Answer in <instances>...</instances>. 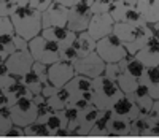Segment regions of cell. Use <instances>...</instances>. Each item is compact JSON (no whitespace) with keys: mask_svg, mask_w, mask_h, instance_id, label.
Listing matches in <instances>:
<instances>
[{"mask_svg":"<svg viewBox=\"0 0 159 138\" xmlns=\"http://www.w3.org/2000/svg\"><path fill=\"white\" fill-rule=\"evenodd\" d=\"M13 27H15V33L22 37L24 40L30 41L37 35L42 33L43 24H42V13L34 10L32 7H18L10 16Z\"/></svg>","mask_w":159,"mask_h":138,"instance_id":"obj_1","label":"cell"},{"mask_svg":"<svg viewBox=\"0 0 159 138\" xmlns=\"http://www.w3.org/2000/svg\"><path fill=\"white\" fill-rule=\"evenodd\" d=\"M124 97L123 91L119 89L118 82L107 78L105 75L97 76L92 79V105L97 106L99 109H111L113 105Z\"/></svg>","mask_w":159,"mask_h":138,"instance_id":"obj_2","label":"cell"},{"mask_svg":"<svg viewBox=\"0 0 159 138\" xmlns=\"http://www.w3.org/2000/svg\"><path fill=\"white\" fill-rule=\"evenodd\" d=\"M29 51L35 62L51 65L59 60V45L45 38L42 33L29 41Z\"/></svg>","mask_w":159,"mask_h":138,"instance_id":"obj_3","label":"cell"},{"mask_svg":"<svg viewBox=\"0 0 159 138\" xmlns=\"http://www.w3.org/2000/svg\"><path fill=\"white\" fill-rule=\"evenodd\" d=\"M96 52L102 57V60L105 64H116V62L123 60L127 56L126 46L123 45V41L119 40L115 33H110L107 37L97 40Z\"/></svg>","mask_w":159,"mask_h":138,"instance_id":"obj_4","label":"cell"},{"mask_svg":"<svg viewBox=\"0 0 159 138\" xmlns=\"http://www.w3.org/2000/svg\"><path fill=\"white\" fill-rule=\"evenodd\" d=\"M10 114L13 122L19 127H27L38 118V109L34 102V97L19 99L13 106H10Z\"/></svg>","mask_w":159,"mask_h":138,"instance_id":"obj_5","label":"cell"},{"mask_svg":"<svg viewBox=\"0 0 159 138\" xmlns=\"http://www.w3.org/2000/svg\"><path fill=\"white\" fill-rule=\"evenodd\" d=\"M0 91L7 95V99H8V108L13 106L19 99L34 97V95L30 94V91L24 86L21 76L10 75V73L5 75V76H0Z\"/></svg>","mask_w":159,"mask_h":138,"instance_id":"obj_6","label":"cell"},{"mask_svg":"<svg viewBox=\"0 0 159 138\" xmlns=\"http://www.w3.org/2000/svg\"><path fill=\"white\" fill-rule=\"evenodd\" d=\"M91 18H92L91 3L84 2V0H80L73 7L69 8V21H67L69 30H72L75 33L88 30Z\"/></svg>","mask_w":159,"mask_h":138,"instance_id":"obj_7","label":"cell"},{"mask_svg":"<svg viewBox=\"0 0 159 138\" xmlns=\"http://www.w3.org/2000/svg\"><path fill=\"white\" fill-rule=\"evenodd\" d=\"M73 68H75V73L76 75H83V76H88L91 79H96L97 76L103 75L105 72V64L102 60V57L94 51L88 54V56H83V57H78L73 64Z\"/></svg>","mask_w":159,"mask_h":138,"instance_id":"obj_8","label":"cell"},{"mask_svg":"<svg viewBox=\"0 0 159 138\" xmlns=\"http://www.w3.org/2000/svg\"><path fill=\"white\" fill-rule=\"evenodd\" d=\"M64 89L69 92L70 97V103H75L80 99H86L89 102H92V79L83 75H75L67 84L64 86Z\"/></svg>","mask_w":159,"mask_h":138,"instance_id":"obj_9","label":"cell"},{"mask_svg":"<svg viewBox=\"0 0 159 138\" xmlns=\"http://www.w3.org/2000/svg\"><path fill=\"white\" fill-rule=\"evenodd\" d=\"M110 15L113 18L115 22H129V24H134V25H145V19L142 18V15L139 13V10L135 7H129L126 5L123 0H115L111 10H110Z\"/></svg>","mask_w":159,"mask_h":138,"instance_id":"obj_10","label":"cell"},{"mask_svg":"<svg viewBox=\"0 0 159 138\" xmlns=\"http://www.w3.org/2000/svg\"><path fill=\"white\" fill-rule=\"evenodd\" d=\"M34 57L30 51H15L13 54L7 57L5 65L8 68V73L10 75H16V76H24L27 72L32 70V65H34Z\"/></svg>","mask_w":159,"mask_h":138,"instance_id":"obj_11","label":"cell"},{"mask_svg":"<svg viewBox=\"0 0 159 138\" xmlns=\"http://www.w3.org/2000/svg\"><path fill=\"white\" fill-rule=\"evenodd\" d=\"M75 75H76L75 68L70 62L57 60L54 64L48 65V81L52 82L57 89H62Z\"/></svg>","mask_w":159,"mask_h":138,"instance_id":"obj_12","label":"cell"},{"mask_svg":"<svg viewBox=\"0 0 159 138\" xmlns=\"http://www.w3.org/2000/svg\"><path fill=\"white\" fill-rule=\"evenodd\" d=\"M67 21H69V8L57 2H52L42 13L43 29H48V27H67Z\"/></svg>","mask_w":159,"mask_h":138,"instance_id":"obj_13","label":"cell"},{"mask_svg":"<svg viewBox=\"0 0 159 138\" xmlns=\"http://www.w3.org/2000/svg\"><path fill=\"white\" fill-rule=\"evenodd\" d=\"M113 27H115V21L111 18L110 13H102V15H92L91 22L88 25V32L91 33V37L96 41L107 37L110 33H113Z\"/></svg>","mask_w":159,"mask_h":138,"instance_id":"obj_14","label":"cell"},{"mask_svg":"<svg viewBox=\"0 0 159 138\" xmlns=\"http://www.w3.org/2000/svg\"><path fill=\"white\" fill-rule=\"evenodd\" d=\"M135 57L145 65V68L159 67V37L154 35L148 43L135 54Z\"/></svg>","mask_w":159,"mask_h":138,"instance_id":"obj_15","label":"cell"},{"mask_svg":"<svg viewBox=\"0 0 159 138\" xmlns=\"http://www.w3.org/2000/svg\"><path fill=\"white\" fill-rule=\"evenodd\" d=\"M42 35L51 41H54V43H57L59 48L70 46L76 40V33L69 30V27H48V29L42 30Z\"/></svg>","mask_w":159,"mask_h":138,"instance_id":"obj_16","label":"cell"},{"mask_svg":"<svg viewBox=\"0 0 159 138\" xmlns=\"http://www.w3.org/2000/svg\"><path fill=\"white\" fill-rule=\"evenodd\" d=\"M111 113L116 114V116H121V118H126L129 121H134L135 118H139L142 114L140 108L134 103V100H132L129 95H124V97H121L111 108Z\"/></svg>","mask_w":159,"mask_h":138,"instance_id":"obj_17","label":"cell"},{"mask_svg":"<svg viewBox=\"0 0 159 138\" xmlns=\"http://www.w3.org/2000/svg\"><path fill=\"white\" fill-rule=\"evenodd\" d=\"M142 27L143 25H134L129 22H115L113 33L123 41V45H127V43H132L139 37V33L142 32Z\"/></svg>","mask_w":159,"mask_h":138,"instance_id":"obj_18","label":"cell"},{"mask_svg":"<svg viewBox=\"0 0 159 138\" xmlns=\"http://www.w3.org/2000/svg\"><path fill=\"white\" fill-rule=\"evenodd\" d=\"M139 84L145 86L151 94V97L156 100L159 99V68L151 67V68H145L143 75L139 79Z\"/></svg>","mask_w":159,"mask_h":138,"instance_id":"obj_19","label":"cell"},{"mask_svg":"<svg viewBox=\"0 0 159 138\" xmlns=\"http://www.w3.org/2000/svg\"><path fill=\"white\" fill-rule=\"evenodd\" d=\"M135 8L147 24H154L159 21V0H139Z\"/></svg>","mask_w":159,"mask_h":138,"instance_id":"obj_20","label":"cell"},{"mask_svg":"<svg viewBox=\"0 0 159 138\" xmlns=\"http://www.w3.org/2000/svg\"><path fill=\"white\" fill-rule=\"evenodd\" d=\"M129 97L134 100V103L140 108V111L142 113H150L151 109H153V105H154V99L151 97V94L148 92V89L139 84V87L132 92Z\"/></svg>","mask_w":159,"mask_h":138,"instance_id":"obj_21","label":"cell"},{"mask_svg":"<svg viewBox=\"0 0 159 138\" xmlns=\"http://www.w3.org/2000/svg\"><path fill=\"white\" fill-rule=\"evenodd\" d=\"M96 45H97V41L91 37V33L88 30L76 33V40L73 43V46H75V49L78 52V57H83V56H88V54L94 52L96 51Z\"/></svg>","mask_w":159,"mask_h":138,"instance_id":"obj_22","label":"cell"},{"mask_svg":"<svg viewBox=\"0 0 159 138\" xmlns=\"http://www.w3.org/2000/svg\"><path fill=\"white\" fill-rule=\"evenodd\" d=\"M151 124H153V118H151L148 113H142L139 118H135L134 121H130V130H129V135H130V136H143V135H150Z\"/></svg>","mask_w":159,"mask_h":138,"instance_id":"obj_23","label":"cell"},{"mask_svg":"<svg viewBox=\"0 0 159 138\" xmlns=\"http://www.w3.org/2000/svg\"><path fill=\"white\" fill-rule=\"evenodd\" d=\"M129 130H130V121L111 113L107 136H126V135H129Z\"/></svg>","mask_w":159,"mask_h":138,"instance_id":"obj_24","label":"cell"},{"mask_svg":"<svg viewBox=\"0 0 159 138\" xmlns=\"http://www.w3.org/2000/svg\"><path fill=\"white\" fill-rule=\"evenodd\" d=\"M118 64H119V67H121L123 72L132 75V76L137 78V79H140V76H142L143 72H145V65H143L135 56H129V54H127V56H126L123 60H119Z\"/></svg>","mask_w":159,"mask_h":138,"instance_id":"obj_25","label":"cell"},{"mask_svg":"<svg viewBox=\"0 0 159 138\" xmlns=\"http://www.w3.org/2000/svg\"><path fill=\"white\" fill-rule=\"evenodd\" d=\"M45 126L48 127L51 136H56V133L59 130L67 129V118H65V114H64V109H62V111H52L46 118Z\"/></svg>","mask_w":159,"mask_h":138,"instance_id":"obj_26","label":"cell"},{"mask_svg":"<svg viewBox=\"0 0 159 138\" xmlns=\"http://www.w3.org/2000/svg\"><path fill=\"white\" fill-rule=\"evenodd\" d=\"M110 119H111V109H105V111L100 109V113H99L96 122L92 124V129H91L89 136H107Z\"/></svg>","mask_w":159,"mask_h":138,"instance_id":"obj_27","label":"cell"},{"mask_svg":"<svg viewBox=\"0 0 159 138\" xmlns=\"http://www.w3.org/2000/svg\"><path fill=\"white\" fill-rule=\"evenodd\" d=\"M46 102H48V105H49V108L52 109V111H62V109H65L69 106L70 97H69V92L62 87L54 95H51L49 99H46Z\"/></svg>","mask_w":159,"mask_h":138,"instance_id":"obj_28","label":"cell"},{"mask_svg":"<svg viewBox=\"0 0 159 138\" xmlns=\"http://www.w3.org/2000/svg\"><path fill=\"white\" fill-rule=\"evenodd\" d=\"M21 79H22V82H24V86L30 91L32 95L42 94V87H43V82H45V81L42 79V76H38L34 70H30V72L25 73L24 76H21Z\"/></svg>","mask_w":159,"mask_h":138,"instance_id":"obj_29","label":"cell"},{"mask_svg":"<svg viewBox=\"0 0 159 138\" xmlns=\"http://www.w3.org/2000/svg\"><path fill=\"white\" fill-rule=\"evenodd\" d=\"M116 82H118L119 89L123 91L124 95H130L132 92L139 87V79L134 78L132 75H129V73H126V72H121V75L118 76Z\"/></svg>","mask_w":159,"mask_h":138,"instance_id":"obj_30","label":"cell"},{"mask_svg":"<svg viewBox=\"0 0 159 138\" xmlns=\"http://www.w3.org/2000/svg\"><path fill=\"white\" fill-rule=\"evenodd\" d=\"M24 136L25 138H48L51 136L49 135V130L45 124L42 122H32L30 126L24 127Z\"/></svg>","mask_w":159,"mask_h":138,"instance_id":"obj_31","label":"cell"},{"mask_svg":"<svg viewBox=\"0 0 159 138\" xmlns=\"http://www.w3.org/2000/svg\"><path fill=\"white\" fill-rule=\"evenodd\" d=\"M13 126H15V122L11 119L10 108H2L0 109V136H5Z\"/></svg>","mask_w":159,"mask_h":138,"instance_id":"obj_32","label":"cell"},{"mask_svg":"<svg viewBox=\"0 0 159 138\" xmlns=\"http://www.w3.org/2000/svg\"><path fill=\"white\" fill-rule=\"evenodd\" d=\"M78 59V52L75 49L73 45L70 46H64V48H59V60H64V62H70L73 64L75 60Z\"/></svg>","mask_w":159,"mask_h":138,"instance_id":"obj_33","label":"cell"},{"mask_svg":"<svg viewBox=\"0 0 159 138\" xmlns=\"http://www.w3.org/2000/svg\"><path fill=\"white\" fill-rule=\"evenodd\" d=\"M111 5H113V2H110V0H94V2H92V5H91L92 15H102V13H110Z\"/></svg>","mask_w":159,"mask_h":138,"instance_id":"obj_34","label":"cell"},{"mask_svg":"<svg viewBox=\"0 0 159 138\" xmlns=\"http://www.w3.org/2000/svg\"><path fill=\"white\" fill-rule=\"evenodd\" d=\"M16 8V0H0V18H10Z\"/></svg>","mask_w":159,"mask_h":138,"instance_id":"obj_35","label":"cell"},{"mask_svg":"<svg viewBox=\"0 0 159 138\" xmlns=\"http://www.w3.org/2000/svg\"><path fill=\"white\" fill-rule=\"evenodd\" d=\"M121 67H119V64L116 62V64H107L105 65V72H103V75L107 76V78H110V79H113V81H116L118 79V76L121 75Z\"/></svg>","mask_w":159,"mask_h":138,"instance_id":"obj_36","label":"cell"},{"mask_svg":"<svg viewBox=\"0 0 159 138\" xmlns=\"http://www.w3.org/2000/svg\"><path fill=\"white\" fill-rule=\"evenodd\" d=\"M2 35H15V27L10 18H0V37Z\"/></svg>","mask_w":159,"mask_h":138,"instance_id":"obj_37","label":"cell"},{"mask_svg":"<svg viewBox=\"0 0 159 138\" xmlns=\"http://www.w3.org/2000/svg\"><path fill=\"white\" fill-rule=\"evenodd\" d=\"M54 0H29V7H32L34 10L40 11V13H43Z\"/></svg>","mask_w":159,"mask_h":138,"instance_id":"obj_38","label":"cell"},{"mask_svg":"<svg viewBox=\"0 0 159 138\" xmlns=\"http://www.w3.org/2000/svg\"><path fill=\"white\" fill-rule=\"evenodd\" d=\"M57 91H59V89L52 84V82H49V81L46 79V81L43 82V87H42V95H43L45 99H49L51 95H54Z\"/></svg>","mask_w":159,"mask_h":138,"instance_id":"obj_39","label":"cell"},{"mask_svg":"<svg viewBox=\"0 0 159 138\" xmlns=\"http://www.w3.org/2000/svg\"><path fill=\"white\" fill-rule=\"evenodd\" d=\"M13 41H15L16 51H27V49H29V41L24 40V38L19 37V35H16V33H15V37H13Z\"/></svg>","mask_w":159,"mask_h":138,"instance_id":"obj_40","label":"cell"},{"mask_svg":"<svg viewBox=\"0 0 159 138\" xmlns=\"http://www.w3.org/2000/svg\"><path fill=\"white\" fill-rule=\"evenodd\" d=\"M5 138H25L24 136V127H19V126H13L8 132H7V135H5Z\"/></svg>","mask_w":159,"mask_h":138,"instance_id":"obj_41","label":"cell"},{"mask_svg":"<svg viewBox=\"0 0 159 138\" xmlns=\"http://www.w3.org/2000/svg\"><path fill=\"white\" fill-rule=\"evenodd\" d=\"M151 118H153V116H151ZM150 136H159V119H156V118H153V124H151Z\"/></svg>","mask_w":159,"mask_h":138,"instance_id":"obj_42","label":"cell"},{"mask_svg":"<svg viewBox=\"0 0 159 138\" xmlns=\"http://www.w3.org/2000/svg\"><path fill=\"white\" fill-rule=\"evenodd\" d=\"M150 116H153V118H156V119H159V99H156L154 100V105H153V109L148 113Z\"/></svg>","mask_w":159,"mask_h":138,"instance_id":"obj_43","label":"cell"},{"mask_svg":"<svg viewBox=\"0 0 159 138\" xmlns=\"http://www.w3.org/2000/svg\"><path fill=\"white\" fill-rule=\"evenodd\" d=\"M2 108H8V99H7V95L0 91V109Z\"/></svg>","mask_w":159,"mask_h":138,"instance_id":"obj_44","label":"cell"},{"mask_svg":"<svg viewBox=\"0 0 159 138\" xmlns=\"http://www.w3.org/2000/svg\"><path fill=\"white\" fill-rule=\"evenodd\" d=\"M54 2H57V3H62L64 7H67V8H70V7H73L78 0H54Z\"/></svg>","mask_w":159,"mask_h":138,"instance_id":"obj_45","label":"cell"},{"mask_svg":"<svg viewBox=\"0 0 159 138\" xmlns=\"http://www.w3.org/2000/svg\"><path fill=\"white\" fill-rule=\"evenodd\" d=\"M5 75H8V68L5 64H0V76H5Z\"/></svg>","mask_w":159,"mask_h":138,"instance_id":"obj_46","label":"cell"},{"mask_svg":"<svg viewBox=\"0 0 159 138\" xmlns=\"http://www.w3.org/2000/svg\"><path fill=\"white\" fill-rule=\"evenodd\" d=\"M123 2H124L126 5H129V7H135L139 0H123Z\"/></svg>","mask_w":159,"mask_h":138,"instance_id":"obj_47","label":"cell"},{"mask_svg":"<svg viewBox=\"0 0 159 138\" xmlns=\"http://www.w3.org/2000/svg\"><path fill=\"white\" fill-rule=\"evenodd\" d=\"M16 3L18 7H25V5H29V0H16Z\"/></svg>","mask_w":159,"mask_h":138,"instance_id":"obj_48","label":"cell"},{"mask_svg":"<svg viewBox=\"0 0 159 138\" xmlns=\"http://www.w3.org/2000/svg\"><path fill=\"white\" fill-rule=\"evenodd\" d=\"M78 2H80V0H78ZM84 2H88V3H91V5H92V2H94V0H84Z\"/></svg>","mask_w":159,"mask_h":138,"instance_id":"obj_49","label":"cell"},{"mask_svg":"<svg viewBox=\"0 0 159 138\" xmlns=\"http://www.w3.org/2000/svg\"><path fill=\"white\" fill-rule=\"evenodd\" d=\"M110 2H115V0H110Z\"/></svg>","mask_w":159,"mask_h":138,"instance_id":"obj_50","label":"cell"},{"mask_svg":"<svg viewBox=\"0 0 159 138\" xmlns=\"http://www.w3.org/2000/svg\"><path fill=\"white\" fill-rule=\"evenodd\" d=\"M157 37H159V33H157Z\"/></svg>","mask_w":159,"mask_h":138,"instance_id":"obj_51","label":"cell"},{"mask_svg":"<svg viewBox=\"0 0 159 138\" xmlns=\"http://www.w3.org/2000/svg\"><path fill=\"white\" fill-rule=\"evenodd\" d=\"M157 68H159V67H157Z\"/></svg>","mask_w":159,"mask_h":138,"instance_id":"obj_52","label":"cell"}]
</instances>
